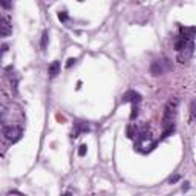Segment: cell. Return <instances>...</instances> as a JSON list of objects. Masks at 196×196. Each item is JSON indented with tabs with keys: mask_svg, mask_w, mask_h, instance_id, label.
Here are the masks:
<instances>
[{
	"mask_svg": "<svg viewBox=\"0 0 196 196\" xmlns=\"http://www.w3.org/2000/svg\"><path fill=\"white\" fill-rule=\"evenodd\" d=\"M63 196H72V193H71V192H66V193H65Z\"/></svg>",
	"mask_w": 196,
	"mask_h": 196,
	"instance_id": "21",
	"label": "cell"
},
{
	"mask_svg": "<svg viewBox=\"0 0 196 196\" xmlns=\"http://www.w3.org/2000/svg\"><path fill=\"white\" fill-rule=\"evenodd\" d=\"M86 152H87V146H86V144H81V146L78 147V155L80 156H84Z\"/></svg>",
	"mask_w": 196,
	"mask_h": 196,
	"instance_id": "15",
	"label": "cell"
},
{
	"mask_svg": "<svg viewBox=\"0 0 196 196\" xmlns=\"http://www.w3.org/2000/svg\"><path fill=\"white\" fill-rule=\"evenodd\" d=\"M75 61H77V58H69L68 60V63H66V68L69 69V68H72V65H75Z\"/></svg>",
	"mask_w": 196,
	"mask_h": 196,
	"instance_id": "18",
	"label": "cell"
},
{
	"mask_svg": "<svg viewBox=\"0 0 196 196\" xmlns=\"http://www.w3.org/2000/svg\"><path fill=\"white\" fill-rule=\"evenodd\" d=\"M0 32H2V37H8L12 32V25L6 15L0 17Z\"/></svg>",
	"mask_w": 196,
	"mask_h": 196,
	"instance_id": "6",
	"label": "cell"
},
{
	"mask_svg": "<svg viewBox=\"0 0 196 196\" xmlns=\"http://www.w3.org/2000/svg\"><path fill=\"white\" fill-rule=\"evenodd\" d=\"M193 51H195V43H193V40H192V41H189V44H187L182 51L178 52V57H176L178 61H179V63H187V61L192 58Z\"/></svg>",
	"mask_w": 196,
	"mask_h": 196,
	"instance_id": "5",
	"label": "cell"
},
{
	"mask_svg": "<svg viewBox=\"0 0 196 196\" xmlns=\"http://www.w3.org/2000/svg\"><path fill=\"white\" fill-rule=\"evenodd\" d=\"M138 117V104H133V107H132V112H130V119L133 121L135 118Z\"/></svg>",
	"mask_w": 196,
	"mask_h": 196,
	"instance_id": "14",
	"label": "cell"
},
{
	"mask_svg": "<svg viewBox=\"0 0 196 196\" xmlns=\"http://www.w3.org/2000/svg\"><path fill=\"white\" fill-rule=\"evenodd\" d=\"M135 146H136V149H138L140 152L147 153V152H150V150L155 149V146H156V140L153 138V135H152L150 130L143 129V130H140L138 135H136Z\"/></svg>",
	"mask_w": 196,
	"mask_h": 196,
	"instance_id": "2",
	"label": "cell"
},
{
	"mask_svg": "<svg viewBox=\"0 0 196 196\" xmlns=\"http://www.w3.org/2000/svg\"><path fill=\"white\" fill-rule=\"evenodd\" d=\"M179 31H181V37H184V39H187V40H193L196 37L195 26H190V28H184V26H182Z\"/></svg>",
	"mask_w": 196,
	"mask_h": 196,
	"instance_id": "9",
	"label": "cell"
},
{
	"mask_svg": "<svg viewBox=\"0 0 196 196\" xmlns=\"http://www.w3.org/2000/svg\"><path fill=\"white\" fill-rule=\"evenodd\" d=\"M2 133H3V136H5L8 141L15 143V141H19L20 136H22V129H20L19 126H3Z\"/></svg>",
	"mask_w": 196,
	"mask_h": 196,
	"instance_id": "3",
	"label": "cell"
},
{
	"mask_svg": "<svg viewBox=\"0 0 196 196\" xmlns=\"http://www.w3.org/2000/svg\"><path fill=\"white\" fill-rule=\"evenodd\" d=\"M195 119H196V100H193L192 104H190V118H189V121L192 123Z\"/></svg>",
	"mask_w": 196,
	"mask_h": 196,
	"instance_id": "12",
	"label": "cell"
},
{
	"mask_svg": "<svg viewBox=\"0 0 196 196\" xmlns=\"http://www.w3.org/2000/svg\"><path fill=\"white\" fill-rule=\"evenodd\" d=\"M48 39H49V37H48V31H43V34H41V44H40V46H41V51L46 49V46H48Z\"/></svg>",
	"mask_w": 196,
	"mask_h": 196,
	"instance_id": "13",
	"label": "cell"
},
{
	"mask_svg": "<svg viewBox=\"0 0 196 196\" xmlns=\"http://www.w3.org/2000/svg\"><path fill=\"white\" fill-rule=\"evenodd\" d=\"M141 100H143V97L138 94V92H135V90H127L124 95H123V103H132V104H140L141 103Z\"/></svg>",
	"mask_w": 196,
	"mask_h": 196,
	"instance_id": "7",
	"label": "cell"
},
{
	"mask_svg": "<svg viewBox=\"0 0 196 196\" xmlns=\"http://www.w3.org/2000/svg\"><path fill=\"white\" fill-rule=\"evenodd\" d=\"M179 179H181V176H179V175H173V176H170L169 182H170V184H175V182H178Z\"/></svg>",
	"mask_w": 196,
	"mask_h": 196,
	"instance_id": "17",
	"label": "cell"
},
{
	"mask_svg": "<svg viewBox=\"0 0 196 196\" xmlns=\"http://www.w3.org/2000/svg\"><path fill=\"white\" fill-rule=\"evenodd\" d=\"M2 6H5V8H9V6H11V3H8V2H2Z\"/></svg>",
	"mask_w": 196,
	"mask_h": 196,
	"instance_id": "19",
	"label": "cell"
},
{
	"mask_svg": "<svg viewBox=\"0 0 196 196\" xmlns=\"http://www.w3.org/2000/svg\"><path fill=\"white\" fill-rule=\"evenodd\" d=\"M126 135H127V138H130V140L136 138V135H138L136 127H135L133 124H129V126H127V129H126Z\"/></svg>",
	"mask_w": 196,
	"mask_h": 196,
	"instance_id": "11",
	"label": "cell"
},
{
	"mask_svg": "<svg viewBox=\"0 0 196 196\" xmlns=\"http://www.w3.org/2000/svg\"><path fill=\"white\" fill-rule=\"evenodd\" d=\"M170 68H172V65L169 63V60H156L150 65V74L158 77V75L164 74L165 71H169Z\"/></svg>",
	"mask_w": 196,
	"mask_h": 196,
	"instance_id": "4",
	"label": "cell"
},
{
	"mask_svg": "<svg viewBox=\"0 0 196 196\" xmlns=\"http://www.w3.org/2000/svg\"><path fill=\"white\" fill-rule=\"evenodd\" d=\"M68 19H69V17H68V14H66L65 11H60V12H58V20H60V22H66Z\"/></svg>",
	"mask_w": 196,
	"mask_h": 196,
	"instance_id": "16",
	"label": "cell"
},
{
	"mask_svg": "<svg viewBox=\"0 0 196 196\" xmlns=\"http://www.w3.org/2000/svg\"><path fill=\"white\" fill-rule=\"evenodd\" d=\"M179 100L172 98L167 101L164 107V115H162V138H167L170 133L175 132V119H176V111H178Z\"/></svg>",
	"mask_w": 196,
	"mask_h": 196,
	"instance_id": "1",
	"label": "cell"
},
{
	"mask_svg": "<svg viewBox=\"0 0 196 196\" xmlns=\"http://www.w3.org/2000/svg\"><path fill=\"white\" fill-rule=\"evenodd\" d=\"M90 130V127H89V124L87 123H83V121H77L75 124H74V132H72V138H77L80 133H86V132H89Z\"/></svg>",
	"mask_w": 196,
	"mask_h": 196,
	"instance_id": "8",
	"label": "cell"
},
{
	"mask_svg": "<svg viewBox=\"0 0 196 196\" xmlns=\"http://www.w3.org/2000/svg\"><path fill=\"white\" fill-rule=\"evenodd\" d=\"M58 72H60V61H52L49 65V69H48L49 77H55Z\"/></svg>",
	"mask_w": 196,
	"mask_h": 196,
	"instance_id": "10",
	"label": "cell"
},
{
	"mask_svg": "<svg viewBox=\"0 0 196 196\" xmlns=\"http://www.w3.org/2000/svg\"><path fill=\"white\" fill-rule=\"evenodd\" d=\"M189 187H190V186H189V182H186V186H184L182 189H184V190H189Z\"/></svg>",
	"mask_w": 196,
	"mask_h": 196,
	"instance_id": "20",
	"label": "cell"
}]
</instances>
